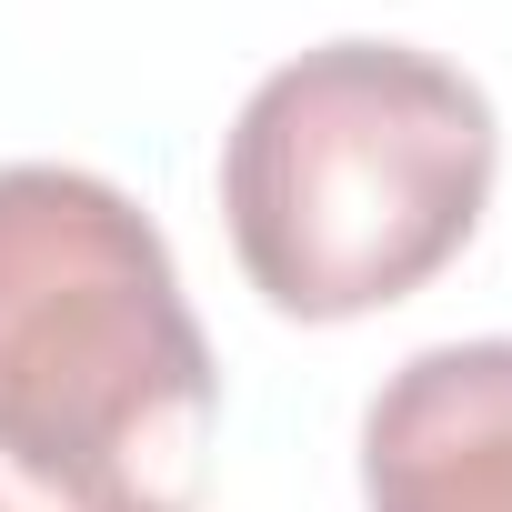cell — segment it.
<instances>
[{
    "mask_svg": "<svg viewBox=\"0 0 512 512\" xmlns=\"http://www.w3.org/2000/svg\"><path fill=\"white\" fill-rule=\"evenodd\" d=\"M221 372L161 221L71 161L0 171V462L61 512H201Z\"/></svg>",
    "mask_w": 512,
    "mask_h": 512,
    "instance_id": "obj_1",
    "label": "cell"
},
{
    "mask_svg": "<svg viewBox=\"0 0 512 512\" xmlns=\"http://www.w3.org/2000/svg\"><path fill=\"white\" fill-rule=\"evenodd\" d=\"M492 171L482 81L412 41H322L262 71L221 131V221L282 322H362L462 262Z\"/></svg>",
    "mask_w": 512,
    "mask_h": 512,
    "instance_id": "obj_2",
    "label": "cell"
},
{
    "mask_svg": "<svg viewBox=\"0 0 512 512\" xmlns=\"http://www.w3.org/2000/svg\"><path fill=\"white\" fill-rule=\"evenodd\" d=\"M362 512H512V342H432L372 392Z\"/></svg>",
    "mask_w": 512,
    "mask_h": 512,
    "instance_id": "obj_3",
    "label": "cell"
},
{
    "mask_svg": "<svg viewBox=\"0 0 512 512\" xmlns=\"http://www.w3.org/2000/svg\"><path fill=\"white\" fill-rule=\"evenodd\" d=\"M0 512H11V502H0Z\"/></svg>",
    "mask_w": 512,
    "mask_h": 512,
    "instance_id": "obj_4",
    "label": "cell"
}]
</instances>
